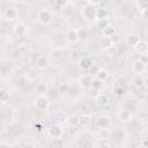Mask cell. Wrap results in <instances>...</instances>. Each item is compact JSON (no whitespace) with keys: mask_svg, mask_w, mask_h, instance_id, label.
Instances as JSON below:
<instances>
[{"mask_svg":"<svg viewBox=\"0 0 148 148\" xmlns=\"http://www.w3.org/2000/svg\"><path fill=\"white\" fill-rule=\"evenodd\" d=\"M36 91L39 94V95H44L46 91H47V84L45 82H39L37 83L36 86Z\"/></svg>","mask_w":148,"mask_h":148,"instance_id":"obj_28","label":"cell"},{"mask_svg":"<svg viewBox=\"0 0 148 148\" xmlns=\"http://www.w3.org/2000/svg\"><path fill=\"white\" fill-rule=\"evenodd\" d=\"M96 125L99 127V130H104V128H110L111 126V119L108 116H102L96 120Z\"/></svg>","mask_w":148,"mask_h":148,"instance_id":"obj_10","label":"cell"},{"mask_svg":"<svg viewBox=\"0 0 148 148\" xmlns=\"http://www.w3.org/2000/svg\"><path fill=\"white\" fill-rule=\"evenodd\" d=\"M116 32H117V30H116V28H114L112 24H109L105 29L102 30V35H103V37H108V38H111Z\"/></svg>","mask_w":148,"mask_h":148,"instance_id":"obj_18","label":"cell"},{"mask_svg":"<svg viewBox=\"0 0 148 148\" xmlns=\"http://www.w3.org/2000/svg\"><path fill=\"white\" fill-rule=\"evenodd\" d=\"M0 148H10V146H9L8 142H6V141H1V142H0Z\"/></svg>","mask_w":148,"mask_h":148,"instance_id":"obj_41","label":"cell"},{"mask_svg":"<svg viewBox=\"0 0 148 148\" xmlns=\"http://www.w3.org/2000/svg\"><path fill=\"white\" fill-rule=\"evenodd\" d=\"M52 54H53L54 58H60L61 54H62V51H61L60 49H56V50L52 51Z\"/></svg>","mask_w":148,"mask_h":148,"instance_id":"obj_40","label":"cell"},{"mask_svg":"<svg viewBox=\"0 0 148 148\" xmlns=\"http://www.w3.org/2000/svg\"><path fill=\"white\" fill-rule=\"evenodd\" d=\"M66 3H67L66 0H59V1H57V5H60V6H64V5H66Z\"/></svg>","mask_w":148,"mask_h":148,"instance_id":"obj_43","label":"cell"},{"mask_svg":"<svg viewBox=\"0 0 148 148\" xmlns=\"http://www.w3.org/2000/svg\"><path fill=\"white\" fill-rule=\"evenodd\" d=\"M146 43H147V45H148V37H147V39H146Z\"/></svg>","mask_w":148,"mask_h":148,"instance_id":"obj_47","label":"cell"},{"mask_svg":"<svg viewBox=\"0 0 148 148\" xmlns=\"http://www.w3.org/2000/svg\"><path fill=\"white\" fill-rule=\"evenodd\" d=\"M67 119H68V116L64 112V111H58L54 116V120L58 125H61V124H65L67 123Z\"/></svg>","mask_w":148,"mask_h":148,"instance_id":"obj_17","label":"cell"},{"mask_svg":"<svg viewBox=\"0 0 148 148\" xmlns=\"http://www.w3.org/2000/svg\"><path fill=\"white\" fill-rule=\"evenodd\" d=\"M132 118H133V116H132L131 111L127 109H123L118 113V119L120 123H130L132 120Z\"/></svg>","mask_w":148,"mask_h":148,"instance_id":"obj_9","label":"cell"},{"mask_svg":"<svg viewBox=\"0 0 148 148\" xmlns=\"http://www.w3.org/2000/svg\"><path fill=\"white\" fill-rule=\"evenodd\" d=\"M111 40H112V43H113V44H117V43L120 40V35H119L118 32H116V34L111 37Z\"/></svg>","mask_w":148,"mask_h":148,"instance_id":"obj_39","label":"cell"},{"mask_svg":"<svg viewBox=\"0 0 148 148\" xmlns=\"http://www.w3.org/2000/svg\"><path fill=\"white\" fill-rule=\"evenodd\" d=\"M133 49L135 50L136 53H139V56H140V54H146V53H148V45H147L146 40H143V39H140L139 43H138Z\"/></svg>","mask_w":148,"mask_h":148,"instance_id":"obj_13","label":"cell"},{"mask_svg":"<svg viewBox=\"0 0 148 148\" xmlns=\"http://www.w3.org/2000/svg\"><path fill=\"white\" fill-rule=\"evenodd\" d=\"M49 65H50V61H49V57L47 56H39L36 59V66L39 69H45V68L49 67Z\"/></svg>","mask_w":148,"mask_h":148,"instance_id":"obj_12","label":"cell"},{"mask_svg":"<svg viewBox=\"0 0 148 148\" xmlns=\"http://www.w3.org/2000/svg\"><path fill=\"white\" fill-rule=\"evenodd\" d=\"M138 7L141 10L145 9V8H148V0H141V1H139L138 2Z\"/></svg>","mask_w":148,"mask_h":148,"instance_id":"obj_33","label":"cell"},{"mask_svg":"<svg viewBox=\"0 0 148 148\" xmlns=\"http://www.w3.org/2000/svg\"><path fill=\"white\" fill-rule=\"evenodd\" d=\"M132 82H133L134 87H136V88H141V87L145 86V77H143L142 75H135V76L133 77Z\"/></svg>","mask_w":148,"mask_h":148,"instance_id":"obj_22","label":"cell"},{"mask_svg":"<svg viewBox=\"0 0 148 148\" xmlns=\"http://www.w3.org/2000/svg\"><path fill=\"white\" fill-rule=\"evenodd\" d=\"M9 96H10L9 90H7L6 88L0 89V101H1V103H6L9 99Z\"/></svg>","mask_w":148,"mask_h":148,"instance_id":"obj_26","label":"cell"},{"mask_svg":"<svg viewBox=\"0 0 148 148\" xmlns=\"http://www.w3.org/2000/svg\"><path fill=\"white\" fill-rule=\"evenodd\" d=\"M104 83H106V84H113L114 83V76L112 74H109V76L105 79Z\"/></svg>","mask_w":148,"mask_h":148,"instance_id":"obj_35","label":"cell"},{"mask_svg":"<svg viewBox=\"0 0 148 148\" xmlns=\"http://www.w3.org/2000/svg\"><path fill=\"white\" fill-rule=\"evenodd\" d=\"M143 87H146V88L148 89V75L145 77V86H143Z\"/></svg>","mask_w":148,"mask_h":148,"instance_id":"obj_45","label":"cell"},{"mask_svg":"<svg viewBox=\"0 0 148 148\" xmlns=\"http://www.w3.org/2000/svg\"><path fill=\"white\" fill-rule=\"evenodd\" d=\"M99 43H101V47L104 49V50H108V49H110V47H112L114 45L112 43L111 38H108V37H102V39H101Z\"/></svg>","mask_w":148,"mask_h":148,"instance_id":"obj_21","label":"cell"},{"mask_svg":"<svg viewBox=\"0 0 148 148\" xmlns=\"http://www.w3.org/2000/svg\"><path fill=\"white\" fill-rule=\"evenodd\" d=\"M62 133H64V130H62V127H61L60 125H58V124H53V125H51L50 128H49V134H50V136L53 138V139H59V138H61Z\"/></svg>","mask_w":148,"mask_h":148,"instance_id":"obj_5","label":"cell"},{"mask_svg":"<svg viewBox=\"0 0 148 148\" xmlns=\"http://www.w3.org/2000/svg\"><path fill=\"white\" fill-rule=\"evenodd\" d=\"M65 38H66L67 43H69V44H75L76 42H79L76 29H68L65 34Z\"/></svg>","mask_w":148,"mask_h":148,"instance_id":"obj_7","label":"cell"},{"mask_svg":"<svg viewBox=\"0 0 148 148\" xmlns=\"http://www.w3.org/2000/svg\"><path fill=\"white\" fill-rule=\"evenodd\" d=\"M13 31H14L15 35H17V36H23V35H25V32H27V25H25L24 23H22V22H17V23L14 24Z\"/></svg>","mask_w":148,"mask_h":148,"instance_id":"obj_14","label":"cell"},{"mask_svg":"<svg viewBox=\"0 0 148 148\" xmlns=\"http://www.w3.org/2000/svg\"><path fill=\"white\" fill-rule=\"evenodd\" d=\"M77 65H79V68L81 71H83V72H88V71H90L94 67L92 59L90 57H87V56L81 57L80 60H79V62H77Z\"/></svg>","mask_w":148,"mask_h":148,"instance_id":"obj_4","label":"cell"},{"mask_svg":"<svg viewBox=\"0 0 148 148\" xmlns=\"http://www.w3.org/2000/svg\"><path fill=\"white\" fill-rule=\"evenodd\" d=\"M52 21V14L47 9H39L37 12V22L42 25H47Z\"/></svg>","mask_w":148,"mask_h":148,"instance_id":"obj_2","label":"cell"},{"mask_svg":"<svg viewBox=\"0 0 148 148\" xmlns=\"http://www.w3.org/2000/svg\"><path fill=\"white\" fill-rule=\"evenodd\" d=\"M98 136L102 140H108L111 136V132L109 128H104V130H99L98 131Z\"/></svg>","mask_w":148,"mask_h":148,"instance_id":"obj_29","label":"cell"},{"mask_svg":"<svg viewBox=\"0 0 148 148\" xmlns=\"http://www.w3.org/2000/svg\"><path fill=\"white\" fill-rule=\"evenodd\" d=\"M76 32H77L79 40H84V39L88 38V30L86 28H77Z\"/></svg>","mask_w":148,"mask_h":148,"instance_id":"obj_25","label":"cell"},{"mask_svg":"<svg viewBox=\"0 0 148 148\" xmlns=\"http://www.w3.org/2000/svg\"><path fill=\"white\" fill-rule=\"evenodd\" d=\"M140 15H141V17H142L145 21H147V22H148V8L142 9V10H141V13H140Z\"/></svg>","mask_w":148,"mask_h":148,"instance_id":"obj_37","label":"cell"},{"mask_svg":"<svg viewBox=\"0 0 148 148\" xmlns=\"http://www.w3.org/2000/svg\"><path fill=\"white\" fill-rule=\"evenodd\" d=\"M113 92L116 96H124L125 95V88L121 84H116L113 88Z\"/></svg>","mask_w":148,"mask_h":148,"instance_id":"obj_30","label":"cell"},{"mask_svg":"<svg viewBox=\"0 0 148 148\" xmlns=\"http://www.w3.org/2000/svg\"><path fill=\"white\" fill-rule=\"evenodd\" d=\"M35 106L37 108V110L39 111H44L50 106V102L49 98L45 95H38L35 98Z\"/></svg>","mask_w":148,"mask_h":148,"instance_id":"obj_3","label":"cell"},{"mask_svg":"<svg viewBox=\"0 0 148 148\" xmlns=\"http://www.w3.org/2000/svg\"><path fill=\"white\" fill-rule=\"evenodd\" d=\"M101 148H110V147H109L108 145H102V146H101Z\"/></svg>","mask_w":148,"mask_h":148,"instance_id":"obj_46","label":"cell"},{"mask_svg":"<svg viewBox=\"0 0 148 148\" xmlns=\"http://www.w3.org/2000/svg\"><path fill=\"white\" fill-rule=\"evenodd\" d=\"M68 90H69V84H68L67 82H61V83H59L58 87H57V91H58V94H60V95L67 94Z\"/></svg>","mask_w":148,"mask_h":148,"instance_id":"obj_23","label":"cell"},{"mask_svg":"<svg viewBox=\"0 0 148 148\" xmlns=\"http://www.w3.org/2000/svg\"><path fill=\"white\" fill-rule=\"evenodd\" d=\"M95 102H96V104L98 106H104V105H106L109 103V96L106 94H104V92H101L95 97Z\"/></svg>","mask_w":148,"mask_h":148,"instance_id":"obj_15","label":"cell"},{"mask_svg":"<svg viewBox=\"0 0 148 148\" xmlns=\"http://www.w3.org/2000/svg\"><path fill=\"white\" fill-rule=\"evenodd\" d=\"M139 40H140V37L138 35H135V34L128 35V37H127V44L130 46H132V47H134L139 43Z\"/></svg>","mask_w":148,"mask_h":148,"instance_id":"obj_24","label":"cell"},{"mask_svg":"<svg viewBox=\"0 0 148 148\" xmlns=\"http://www.w3.org/2000/svg\"><path fill=\"white\" fill-rule=\"evenodd\" d=\"M109 76V72L106 71V69H104V68H99L98 69V72H97V74H96V77L98 79V80H101V81H105V79Z\"/></svg>","mask_w":148,"mask_h":148,"instance_id":"obj_27","label":"cell"},{"mask_svg":"<svg viewBox=\"0 0 148 148\" xmlns=\"http://www.w3.org/2000/svg\"><path fill=\"white\" fill-rule=\"evenodd\" d=\"M146 68H147V65H145L143 62H141L139 59L136 61H134L133 65H132V71L136 75H141L142 73H145L146 72Z\"/></svg>","mask_w":148,"mask_h":148,"instance_id":"obj_8","label":"cell"},{"mask_svg":"<svg viewBox=\"0 0 148 148\" xmlns=\"http://www.w3.org/2000/svg\"><path fill=\"white\" fill-rule=\"evenodd\" d=\"M22 148H35V146L30 142H25L24 145H22Z\"/></svg>","mask_w":148,"mask_h":148,"instance_id":"obj_42","label":"cell"},{"mask_svg":"<svg viewBox=\"0 0 148 148\" xmlns=\"http://www.w3.org/2000/svg\"><path fill=\"white\" fill-rule=\"evenodd\" d=\"M82 148H95V145L91 140H86L82 145Z\"/></svg>","mask_w":148,"mask_h":148,"instance_id":"obj_34","label":"cell"},{"mask_svg":"<svg viewBox=\"0 0 148 148\" xmlns=\"http://www.w3.org/2000/svg\"><path fill=\"white\" fill-rule=\"evenodd\" d=\"M96 12H97V7L92 6L91 3L87 2L84 6H82L81 8V15L84 20L87 21H92L96 20Z\"/></svg>","mask_w":148,"mask_h":148,"instance_id":"obj_1","label":"cell"},{"mask_svg":"<svg viewBox=\"0 0 148 148\" xmlns=\"http://www.w3.org/2000/svg\"><path fill=\"white\" fill-rule=\"evenodd\" d=\"M109 24H110V23H109L108 18H106V20H97V21H96V25H97V28H99L101 30L105 29Z\"/></svg>","mask_w":148,"mask_h":148,"instance_id":"obj_32","label":"cell"},{"mask_svg":"<svg viewBox=\"0 0 148 148\" xmlns=\"http://www.w3.org/2000/svg\"><path fill=\"white\" fill-rule=\"evenodd\" d=\"M103 84H104V82H103V81L98 80L97 77H94V79H92V82H91V87H90V88H91L92 90H95V91H99V90H102Z\"/></svg>","mask_w":148,"mask_h":148,"instance_id":"obj_20","label":"cell"},{"mask_svg":"<svg viewBox=\"0 0 148 148\" xmlns=\"http://www.w3.org/2000/svg\"><path fill=\"white\" fill-rule=\"evenodd\" d=\"M109 16V10L105 7H97L96 12V21L97 20H106Z\"/></svg>","mask_w":148,"mask_h":148,"instance_id":"obj_16","label":"cell"},{"mask_svg":"<svg viewBox=\"0 0 148 148\" xmlns=\"http://www.w3.org/2000/svg\"><path fill=\"white\" fill-rule=\"evenodd\" d=\"M92 79L90 75L88 74H83L79 77V84L81 88H90L91 87V82H92Z\"/></svg>","mask_w":148,"mask_h":148,"instance_id":"obj_11","label":"cell"},{"mask_svg":"<svg viewBox=\"0 0 148 148\" xmlns=\"http://www.w3.org/2000/svg\"><path fill=\"white\" fill-rule=\"evenodd\" d=\"M81 112L82 114H91V110L88 105H84L83 108H81Z\"/></svg>","mask_w":148,"mask_h":148,"instance_id":"obj_38","label":"cell"},{"mask_svg":"<svg viewBox=\"0 0 148 148\" xmlns=\"http://www.w3.org/2000/svg\"><path fill=\"white\" fill-rule=\"evenodd\" d=\"M80 123L82 125H88L91 123V114H81L80 116Z\"/></svg>","mask_w":148,"mask_h":148,"instance_id":"obj_31","label":"cell"},{"mask_svg":"<svg viewBox=\"0 0 148 148\" xmlns=\"http://www.w3.org/2000/svg\"><path fill=\"white\" fill-rule=\"evenodd\" d=\"M10 148H22V146L17 145V143H14V145H10Z\"/></svg>","mask_w":148,"mask_h":148,"instance_id":"obj_44","label":"cell"},{"mask_svg":"<svg viewBox=\"0 0 148 148\" xmlns=\"http://www.w3.org/2000/svg\"><path fill=\"white\" fill-rule=\"evenodd\" d=\"M139 60H140L141 62H143L145 65H147V64H148V53H146V54H140V56H139Z\"/></svg>","mask_w":148,"mask_h":148,"instance_id":"obj_36","label":"cell"},{"mask_svg":"<svg viewBox=\"0 0 148 148\" xmlns=\"http://www.w3.org/2000/svg\"><path fill=\"white\" fill-rule=\"evenodd\" d=\"M18 16V12L16 8L14 7H8L5 9L3 12V17L7 20V21H15Z\"/></svg>","mask_w":148,"mask_h":148,"instance_id":"obj_6","label":"cell"},{"mask_svg":"<svg viewBox=\"0 0 148 148\" xmlns=\"http://www.w3.org/2000/svg\"><path fill=\"white\" fill-rule=\"evenodd\" d=\"M79 124H80V116H77V114H71V116H68V119H67V125L68 126L76 127Z\"/></svg>","mask_w":148,"mask_h":148,"instance_id":"obj_19","label":"cell"}]
</instances>
